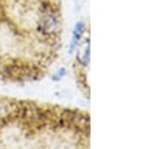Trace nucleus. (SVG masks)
Segmentation results:
<instances>
[{
	"mask_svg": "<svg viewBox=\"0 0 142 149\" xmlns=\"http://www.w3.org/2000/svg\"><path fill=\"white\" fill-rule=\"evenodd\" d=\"M63 39L60 0H0V83L41 79Z\"/></svg>",
	"mask_w": 142,
	"mask_h": 149,
	"instance_id": "1",
	"label": "nucleus"
},
{
	"mask_svg": "<svg viewBox=\"0 0 142 149\" xmlns=\"http://www.w3.org/2000/svg\"><path fill=\"white\" fill-rule=\"evenodd\" d=\"M88 111L0 97L1 148H88Z\"/></svg>",
	"mask_w": 142,
	"mask_h": 149,
	"instance_id": "2",
	"label": "nucleus"
}]
</instances>
